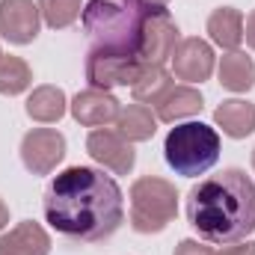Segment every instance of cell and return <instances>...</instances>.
I'll return each instance as SVG.
<instances>
[{"mask_svg": "<svg viewBox=\"0 0 255 255\" xmlns=\"http://www.w3.org/2000/svg\"><path fill=\"white\" fill-rule=\"evenodd\" d=\"M45 220L74 244H98L125 223V196L113 175L95 166H68L45 190Z\"/></svg>", "mask_w": 255, "mask_h": 255, "instance_id": "6da1fadb", "label": "cell"}, {"mask_svg": "<svg viewBox=\"0 0 255 255\" xmlns=\"http://www.w3.org/2000/svg\"><path fill=\"white\" fill-rule=\"evenodd\" d=\"M187 220L208 244L247 241L255 229L253 178L238 166L202 178L187 193Z\"/></svg>", "mask_w": 255, "mask_h": 255, "instance_id": "7a4b0ae2", "label": "cell"}, {"mask_svg": "<svg viewBox=\"0 0 255 255\" xmlns=\"http://www.w3.org/2000/svg\"><path fill=\"white\" fill-rule=\"evenodd\" d=\"M142 18L145 9L133 0H89L80 12V24L92 39V48H116L130 54H136Z\"/></svg>", "mask_w": 255, "mask_h": 255, "instance_id": "3957f363", "label": "cell"}, {"mask_svg": "<svg viewBox=\"0 0 255 255\" xmlns=\"http://www.w3.org/2000/svg\"><path fill=\"white\" fill-rule=\"evenodd\" d=\"M163 157L166 163L184 175V178H196L205 175L217 160H220V133L205 122H184L175 125L166 133L163 142Z\"/></svg>", "mask_w": 255, "mask_h": 255, "instance_id": "277c9868", "label": "cell"}, {"mask_svg": "<svg viewBox=\"0 0 255 255\" xmlns=\"http://www.w3.org/2000/svg\"><path fill=\"white\" fill-rule=\"evenodd\" d=\"M178 214L175 184L157 175H142L130 184V229L139 235L163 232Z\"/></svg>", "mask_w": 255, "mask_h": 255, "instance_id": "5b68a950", "label": "cell"}, {"mask_svg": "<svg viewBox=\"0 0 255 255\" xmlns=\"http://www.w3.org/2000/svg\"><path fill=\"white\" fill-rule=\"evenodd\" d=\"M181 42L178 24L172 21L169 9H145L142 30H139V45H136V60L142 65H163L172 60L175 48Z\"/></svg>", "mask_w": 255, "mask_h": 255, "instance_id": "8992f818", "label": "cell"}, {"mask_svg": "<svg viewBox=\"0 0 255 255\" xmlns=\"http://www.w3.org/2000/svg\"><path fill=\"white\" fill-rule=\"evenodd\" d=\"M142 63L130 51L116 48H89L86 54V80L92 89H116V86H133Z\"/></svg>", "mask_w": 255, "mask_h": 255, "instance_id": "52a82bcc", "label": "cell"}, {"mask_svg": "<svg viewBox=\"0 0 255 255\" xmlns=\"http://www.w3.org/2000/svg\"><path fill=\"white\" fill-rule=\"evenodd\" d=\"M65 157V136L57 128H33L21 139V160L33 175H51Z\"/></svg>", "mask_w": 255, "mask_h": 255, "instance_id": "ba28073f", "label": "cell"}, {"mask_svg": "<svg viewBox=\"0 0 255 255\" xmlns=\"http://www.w3.org/2000/svg\"><path fill=\"white\" fill-rule=\"evenodd\" d=\"M86 151L95 163H101L104 169H110L113 175H128L136 163V151L133 142H128L125 136L113 128H95L86 136Z\"/></svg>", "mask_w": 255, "mask_h": 255, "instance_id": "9c48e42d", "label": "cell"}, {"mask_svg": "<svg viewBox=\"0 0 255 255\" xmlns=\"http://www.w3.org/2000/svg\"><path fill=\"white\" fill-rule=\"evenodd\" d=\"M42 30V12L33 0H0V36L9 45H30Z\"/></svg>", "mask_w": 255, "mask_h": 255, "instance_id": "30bf717a", "label": "cell"}, {"mask_svg": "<svg viewBox=\"0 0 255 255\" xmlns=\"http://www.w3.org/2000/svg\"><path fill=\"white\" fill-rule=\"evenodd\" d=\"M68 110H71L74 122H80V125L104 128V125H110V122L119 119L122 104H119V98L113 92H104V89H92L89 86V89H83V92H77L71 98Z\"/></svg>", "mask_w": 255, "mask_h": 255, "instance_id": "8fae6325", "label": "cell"}, {"mask_svg": "<svg viewBox=\"0 0 255 255\" xmlns=\"http://www.w3.org/2000/svg\"><path fill=\"white\" fill-rule=\"evenodd\" d=\"M169 63H172V71H175L178 80L202 83V80H208L214 74V48L199 36L181 39Z\"/></svg>", "mask_w": 255, "mask_h": 255, "instance_id": "7c38bea8", "label": "cell"}, {"mask_svg": "<svg viewBox=\"0 0 255 255\" xmlns=\"http://www.w3.org/2000/svg\"><path fill=\"white\" fill-rule=\"evenodd\" d=\"M51 253V235L33 223L24 220L12 226L6 235H0V255H48Z\"/></svg>", "mask_w": 255, "mask_h": 255, "instance_id": "4fadbf2b", "label": "cell"}, {"mask_svg": "<svg viewBox=\"0 0 255 255\" xmlns=\"http://www.w3.org/2000/svg\"><path fill=\"white\" fill-rule=\"evenodd\" d=\"M202 107H205V98H202L199 89H193L190 83H184V86H175V83H172V86L163 92V98L154 104L157 119L166 122V125H175V122H181V119H190L196 113H202Z\"/></svg>", "mask_w": 255, "mask_h": 255, "instance_id": "5bb4252c", "label": "cell"}, {"mask_svg": "<svg viewBox=\"0 0 255 255\" xmlns=\"http://www.w3.org/2000/svg\"><path fill=\"white\" fill-rule=\"evenodd\" d=\"M208 36L223 51H238L244 42V15L235 6H220L208 15Z\"/></svg>", "mask_w": 255, "mask_h": 255, "instance_id": "9a60e30c", "label": "cell"}, {"mask_svg": "<svg viewBox=\"0 0 255 255\" xmlns=\"http://www.w3.org/2000/svg\"><path fill=\"white\" fill-rule=\"evenodd\" d=\"M24 110H27V116H30L33 122L54 125V122H60V119L65 116V110H68V98H65V92L60 89V86L45 83V86H36V89L30 92Z\"/></svg>", "mask_w": 255, "mask_h": 255, "instance_id": "2e32d148", "label": "cell"}, {"mask_svg": "<svg viewBox=\"0 0 255 255\" xmlns=\"http://www.w3.org/2000/svg\"><path fill=\"white\" fill-rule=\"evenodd\" d=\"M214 122L223 128L226 136L244 139L255 130V104L244 101V98H229L214 110Z\"/></svg>", "mask_w": 255, "mask_h": 255, "instance_id": "e0dca14e", "label": "cell"}, {"mask_svg": "<svg viewBox=\"0 0 255 255\" xmlns=\"http://www.w3.org/2000/svg\"><path fill=\"white\" fill-rule=\"evenodd\" d=\"M220 83L229 92H250L255 86V63L244 51H229L220 60Z\"/></svg>", "mask_w": 255, "mask_h": 255, "instance_id": "ac0fdd59", "label": "cell"}, {"mask_svg": "<svg viewBox=\"0 0 255 255\" xmlns=\"http://www.w3.org/2000/svg\"><path fill=\"white\" fill-rule=\"evenodd\" d=\"M116 128L128 142H145L157 130V116L145 104H128V107H122V113L116 119Z\"/></svg>", "mask_w": 255, "mask_h": 255, "instance_id": "d6986e66", "label": "cell"}, {"mask_svg": "<svg viewBox=\"0 0 255 255\" xmlns=\"http://www.w3.org/2000/svg\"><path fill=\"white\" fill-rule=\"evenodd\" d=\"M169 86H172V74L163 65H142L130 92H133L136 104H157Z\"/></svg>", "mask_w": 255, "mask_h": 255, "instance_id": "ffe728a7", "label": "cell"}, {"mask_svg": "<svg viewBox=\"0 0 255 255\" xmlns=\"http://www.w3.org/2000/svg\"><path fill=\"white\" fill-rule=\"evenodd\" d=\"M33 86V68L21 57H0V95H21Z\"/></svg>", "mask_w": 255, "mask_h": 255, "instance_id": "44dd1931", "label": "cell"}, {"mask_svg": "<svg viewBox=\"0 0 255 255\" xmlns=\"http://www.w3.org/2000/svg\"><path fill=\"white\" fill-rule=\"evenodd\" d=\"M39 3V12H42V21L51 27V30H65L71 27L80 12H83V0H36Z\"/></svg>", "mask_w": 255, "mask_h": 255, "instance_id": "7402d4cb", "label": "cell"}, {"mask_svg": "<svg viewBox=\"0 0 255 255\" xmlns=\"http://www.w3.org/2000/svg\"><path fill=\"white\" fill-rule=\"evenodd\" d=\"M172 255H217L211 247H205L202 241H193V238H184L178 247H175V253Z\"/></svg>", "mask_w": 255, "mask_h": 255, "instance_id": "603a6c76", "label": "cell"}, {"mask_svg": "<svg viewBox=\"0 0 255 255\" xmlns=\"http://www.w3.org/2000/svg\"><path fill=\"white\" fill-rule=\"evenodd\" d=\"M217 255H255L253 241H235V244H223V250Z\"/></svg>", "mask_w": 255, "mask_h": 255, "instance_id": "cb8c5ba5", "label": "cell"}, {"mask_svg": "<svg viewBox=\"0 0 255 255\" xmlns=\"http://www.w3.org/2000/svg\"><path fill=\"white\" fill-rule=\"evenodd\" d=\"M244 39H247V45L255 51V9L247 15V21H244Z\"/></svg>", "mask_w": 255, "mask_h": 255, "instance_id": "d4e9b609", "label": "cell"}, {"mask_svg": "<svg viewBox=\"0 0 255 255\" xmlns=\"http://www.w3.org/2000/svg\"><path fill=\"white\" fill-rule=\"evenodd\" d=\"M133 3H136L139 9H163L169 0H133Z\"/></svg>", "mask_w": 255, "mask_h": 255, "instance_id": "484cf974", "label": "cell"}, {"mask_svg": "<svg viewBox=\"0 0 255 255\" xmlns=\"http://www.w3.org/2000/svg\"><path fill=\"white\" fill-rule=\"evenodd\" d=\"M9 226V208H6V202L0 199V232Z\"/></svg>", "mask_w": 255, "mask_h": 255, "instance_id": "4316f807", "label": "cell"}, {"mask_svg": "<svg viewBox=\"0 0 255 255\" xmlns=\"http://www.w3.org/2000/svg\"><path fill=\"white\" fill-rule=\"evenodd\" d=\"M253 169H255V151H253Z\"/></svg>", "mask_w": 255, "mask_h": 255, "instance_id": "83f0119b", "label": "cell"}, {"mask_svg": "<svg viewBox=\"0 0 255 255\" xmlns=\"http://www.w3.org/2000/svg\"><path fill=\"white\" fill-rule=\"evenodd\" d=\"M0 57H3V54H0Z\"/></svg>", "mask_w": 255, "mask_h": 255, "instance_id": "f1b7e54d", "label": "cell"}]
</instances>
